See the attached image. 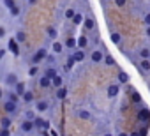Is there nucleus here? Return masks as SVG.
Instances as JSON below:
<instances>
[{
  "mask_svg": "<svg viewBox=\"0 0 150 136\" xmlns=\"http://www.w3.org/2000/svg\"><path fill=\"white\" fill-rule=\"evenodd\" d=\"M48 55H50L48 48H46V46H41V48H37V50L32 53V57H30V64H32V65H39L41 62L46 60Z\"/></svg>",
  "mask_w": 150,
  "mask_h": 136,
  "instance_id": "obj_1",
  "label": "nucleus"
},
{
  "mask_svg": "<svg viewBox=\"0 0 150 136\" xmlns=\"http://www.w3.org/2000/svg\"><path fill=\"white\" fill-rule=\"evenodd\" d=\"M18 81H20V76H18L14 71H7V73L4 74V78H2V83H4V87H6L7 90H13Z\"/></svg>",
  "mask_w": 150,
  "mask_h": 136,
  "instance_id": "obj_2",
  "label": "nucleus"
},
{
  "mask_svg": "<svg viewBox=\"0 0 150 136\" xmlns=\"http://www.w3.org/2000/svg\"><path fill=\"white\" fill-rule=\"evenodd\" d=\"M50 108H51V104H50L48 99H37V101L34 103V111H35L37 115H42V113L50 111Z\"/></svg>",
  "mask_w": 150,
  "mask_h": 136,
  "instance_id": "obj_3",
  "label": "nucleus"
},
{
  "mask_svg": "<svg viewBox=\"0 0 150 136\" xmlns=\"http://www.w3.org/2000/svg\"><path fill=\"white\" fill-rule=\"evenodd\" d=\"M4 111H6V117H11V118H13V117L18 115V111H20V104L4 99Z\"/></svg>",
  "mask_w": 150,
  "mask_h": 136,
  "instance_id": "obj_4",
  "label": "nucleus"
},
{
  "mask_svg": "<svg viewBox=\"0 0 150 136\" xmlns=\"http://www.w3.org/2000/svg\"><path fill=\"white\" fill-rule=\"evenodd\" d=\"M18 131H20L21 134H30V132H34V131H35L34 122H30V120H23V118H21V122H20V125H18Z\"/></svg>",
  "mask_w": 150,
  "mask_h": 136,
  "instance_id": "obj_5",
  "label": "nucleus"
},
{
  "mask_svg": "<svg viewBox=\"0 0 150 136\" xmlns=\"http://www.w3.org/2000/svg\"><path fill=\"white\" fill-rule=\"evenodd\" d=\"M104 53H106V51H103L101 48H94L92 53H90V62H94V64H101L103 58H104Z\"/></svg>",
  "mask_w": 150,
  "mask_h": 136,
  "instance_id": "obj_6",
  "label": "nucleus"
},
{
  "mask_svg": "<svg viewBox=\"0 0 150 136\" xmlns=\"http://www.w3.org/2000/svg\"><path fill=\"white\" fill-rule=\"evenodd\" d=\"M27 90H28V87H27V83H25V81H21V80H20V81L14 85V89H13V92H14L20 99H21V96H23Z\"/></svg>",
  "mask_w": 150,
  "mask_h": 136,
  "instance_id": "obj_7",
  "label": "nucleus"
},
{
  "mask_svg": "<svg viewBox=\"0 0 150 136\" xmlns=\"http://www.w3.org/2000/svg\"><path fill=\"white\" fill-rule=\"evenodd\" d=\"M118 92H120V85H118V83H110V85H108V89H106V96H108L110 99L117 97V96H118Z\"/></svg>",
  "mask_w": 150,
  "mask_h": 136,
  "instance_id": "obj_8",
  "label": "nucleus"
},
{
  "mask_svg": "<svg viewBox=\"0 0 150 136\" xmlns=\"http://www.w3.org/2000/svg\"><path fill=\"white\" fill-rule=\"evenodd\" d=\"M34 127H35V129H50V122H48L46 118H42L41 115H37V117L34 118Z\"/></svg>",
  "mask_w": 150,
  "mask_h": 136,
  "instance_id": "obj_9",
  "label": "nucleus"
},
{
  "mask_svg": "<svg viewBox=\"0 0 150 136\" xmlns=\"http://www.w3.org/2000/svg\"><path fill=\"white\" fill-rule=\"evenodd\" d=\"M46 35H48V39L53 42V41H58V28L57 27H53V25H48L46 27Z\"/></svg>",
  "mask_w": 150,
  "mask_h": 136,
  "instance_id": "obj_10",
  "label": "nucleus"
},
{
  "mask_svg": "<svg viewBox=\"0 0 150 136\" xmlns=\"http://www.w3.org/2000/svg\"><path fill=\"white\" fill-rule=\"evenodd\" d=\"M88 42H90V39H88V37L85 35V32H83V34L76 39V50H83V51H85V48L88 46Z\"/></svg>",
  "mask_w": 150,
  "mask_h": 136,
  "instance_id": "obj_11",
  "label": "nucleus"
},
{
  "mask_svg": "<svg viewBox=\"0 0 150 136\" xmlns=\"http://www.w3.org/2000/svg\"><path fill=\"white\" fill-rule=\"evenodd\" d=\"M81 25H83V28H85L87 32H92V30L96 28V20H94L92 16H85V18H83V23H81Z\"/></svg>",
  "mask_w": 150,
  "mask_h": 136,
  "instance_id": "obj_12",
  "label": "nucleus"
},
{
  "mask_svg": "<svg viewBox=\"0 0 150 136\" xmlns=\"http://www.w3.org/2000/svg\"><path fill=\"white\" fill-rule=\"evenodd\" d=\"M21 103H25V104H34L35 103V94H34V90H27L23 96H21Z\"/></svg>",
  "mask_w": 150,
  "mask_h": 136,
  "instance_id": "obj_13",
  "label": "nucleus"
},
{
  "mask_svg": "<svg viewBox=\"0 0 150 136\" xmlns=\"http://www.w3.org/2000/svg\"><path fill=\"white\" fill-rule=\"evenodd\" d=\"M69 57L74 60V64H80V62H83V60H85V51H83V50H74Z\"/></svg>",
  "mask_w": 150,
  "mask_h": 136,
  "instance_id": "obj_14",
  "label": "nucleus"
},
{
  "mask_svg": "<svg viewBox=\"0 0 150 136\" xmlns=\"http://www.w3.org/2000/svg\"><path fill=\"white\" fill-rule=\"evenodd\" d=\"M18 44H23V42H27V32L25 30H21V28H18L16 32H14V37H13Z\"/></svg>",
  "mask_w": 150,
  "mask_h": 136,
  "instance_id": "obj_15",
  "label": "nucleus"
},
{
  "mask_svg": "<svg viewBox=\"0 0 150 136\" xmlns=\"http://www.w3.org/2000/svg\"><path fill=\"white\" fill-rule=\"evenodd\" d=\"M57 74H58V73H57V67H55V65H48L46 69H44V73H42V76H46L48 80H53Z\"/></svg>",
  "mask_w": 150,
  "mask_h": 136,
  "instance_id": "obj_16",
  "label": "nucleus"
},
{
  "mask_svg": "<svg viewBox=\"0 0 150 136\" xmlns=\"http://www.w3.org/2000/svg\"><path fill=\"white\" fill-rule=\"evenodd\" d=\"M18 46H20V44L11 37V39H9V42H7V48H6V50H7V53H9V51H13L14 55H20V48H18Z\"/></svg>",
  "mask_w": 150,
  "mask_h": 136,
  "instance_id": "obj_17",
  "label": "nucleus"
},
{
  "mask_svg": "<svg viewBox=\"0 0 150 136\" xmlns=\"http://www.w3.org/2000/svg\"><path fill=\"white\" fill-rule=\"evenodd\" d=\"M51 51H53V55H62V53H64V44H62V41H53V42H51Z\"/></svg>",
  "mask_w": 150,
  "mask_h": 136,
  "instance_id": "obj_18",
  "label": "nucleus"
},
{
  "mask_svg": "<svg viewBox=\"0 0 150 136\" xmlns=\"http://www.w3.org/2000/svg\"><path fill=\"white\" fill-rule=\"evenodd\" d=\"M64 50L67 48V50H71V51H74V50H76V37H67L64 42Z\"/></svg>",
  "mask_w": 150,
  "mask_h": 136,
  "instance_id": "obj_19",
  "label": "nucleus"
},
{
  "mask_svg": "<svg viewBox=\"0 0 150 136\" xmlns=\"http://www.w3.org/2000/svg\"><path fill=\"white\" fill-rule=\"evenodd\" d=\"M67 94H69V90H67V87H65V85L55 90V97H57L58 101H64V99L67 97Z\"/></svg>",
  "mask_w": 150,
  "mask_h": 136,
  "instance_id": "obj_20",
  "label": "nucleus"
},
{
  "mask_svg": "<svg viewBox=\"0 0 150 136\" xmlns=\"http://www.w3.org/2000/svg\"><path fill=\"white\" fill-rule=\"evenodd\" d=\"M76 117L81 118V120H90L92 118V113L88 110H85V108H80V110H76Z\"/></svg>",
  "mask_w": 150,
  "mask_h": 136,
  "instance_id": "obj_21",
  "label": "nucleus"
},
{
  "mask_svg": "<svg viewBox=\"0 0 150 136\" xmlns=\"http://www.w3.org/2000/svg\"><path fill=\"white\" fill-rule=\"evenodd\" d=\"M37 85H39L41 89H50V87H51V80H48L46 76L39 74V78H37Z\"/></svg>",
  "mask_w": 150,
  "mask_h": 136,
  "instance_id": "obj_22",
  "label": "nucleus"
},
{
  "mask_svg": "<svg viewBox=\"0 0 150 136\" xmlns=\"http://www.w3.org/2000/svg\"><path fill=\"white\" fill-rule=\"evenodd\" d=\"M4 97H6V101H11V103H16V104H20V97L13 92V90H7V92H4Z\"/></svg>",
  "mask_w": 150,
  "mask_h": 136,
  "instance_id": "obj_23",
  "label": "nucleus"
},
{
  "mask_svg": "<svg viewBox=\"0 0 150 136\" xmlns=\"http://www.w3.org/2000/svg\"><path fill=\"white\" fill-rule=\"evenodd\" d=\"M138 118H139L141 122H150V110H148V108L139 110V111H138Z\"/></svg>",
  "mask_w": 150,
  "mask_h": 136,
  "instance_id": "obj_24",
  "label": "nucleus"
},
{
  "mask_svg": "<svg viewBox=\"0 0 150 136\" xmlns=\"http://www.w3.org/2000/svg\"><path fill=\"white\" fill-rule=\"evenodd\" d=\"M11 125H13V118L11 117H2L0 118V129H11Z\"/></svg>",
  "mask_w": 150,
  "mask_h": 136,
  "instance_id": "obj_25",
  "label": "nucleus"
},
{
  "mask_svg": "<svg viewBox=\"0 0 150 136\" xmlns=\"http://www.w3.org/2000/svg\"><path fill=\"white\" fill-rule=\"evenodd\" d=\"M7 13H9V16H11L13 20H16V18H20V16H21V6H20V4H16V6H14L13 9H9Z\"/></svg>",
  "mask_w": 150,
  "mask_h": 136,
  "instance_id": "obj_26",
  "label": "nucleus"
},
{
  "mask_svg": "<svg viewBox=\"0 0 150 136\" xmlns=\"http://www.w3.org/2000/svg\"><path fill=\"white\" fill-rule=\"evenodd\" d=\"M51 87H55V90L60 89V87H64V76H62V74H57V76L51 80Z\"/></svg>",
  "mask_w": 150,
  "mask_h": 136,
  "instance_id": "obj_27",
  "label": "nucleus"
},
{
  "mask_svg": "<svg viewBox=\"0 0 150 136\" xmlns=\"http://www.w3.org/2000/svg\"><path fill=\"white\" fill-rule=\"evenodd\" d=\"M35 117H37V113H35L34 110H30V108H27V110L23 111V120H30V122H34Z\"/></svg>",
  "mask_w": 150,
  "mask_h": 136,
  "instance_id": "obj_28",
  "label": "nucleus"
},
{
  "mask_svg": "<svg viewBox=\"0 0 150 136\" xmlns=\"http://www.w3.org/2000/svg\"><path fill=\"white\" fill-rule=\"evenodd\" d=\"M39 73H41V67L39 65H30L28 67V76L30 78H35V76L39 78Z\"/></svg>",
  "mask_w": 150,
  "mask_h": 136,
  "instance_id": "obj_29",
  "label": "nucleus"
},
{
  "mask_svg": "<svg viewBox=\"0 0 150 136\" xmlns=\"http://www.w3.org/2000/svg\"><path fill=\"white\" fill-rule=\"evenodd\" d=\"M83 18H85V16H83V13H80V11H78L76 14H74V18H72L71 21H72V25H76V27H80V25L83 23Z\"/></svg>",
  "mask_w": 150,
  "mask_h": 136,
  "instance_id": "obj_30",
  "label": "nucleus"
},
{
  "mask_svg": "<svg viewBox=\"0 0 150 136\" xmlns=\"http://www.w3.org/2000/svg\"><path fill=\"white\" fill-rule=\"evenodd\" d=\"M103 62H104L108 67H113V65H117V62H115L113 55H110V53H104V58H103Z\"/></svg>",
  "mask_w": 150,
  "mask_h": 136,
  "instance_id": "obj_31",
  "label": "nucleus"
},
{
  "mask_svg": "<svg viewBox=\"0 0 150 136\" xmlns=\"http://www.w3.org/2000/svg\"><path fill=\"white\" fill-rule=\"evenodd\" d=\"M110 39H111V42H113V44H117V46H118V44H120V41H122V35H120L117 30H113V32L110 34Z\"/></svg>",
  "mask_w": 150,
  "mask_h": 136,
  "instance_id": "obj_32",
  "label": "nucleus"
},
{
  "mask_svg": "<svg viewBox=\"0 0 150 136\" xmlns=\"http://www.w3.org/2000/svg\"><path fill=\"white\" fill-rule=\"evenodd\" d=\"M76 13H78V11L74 9V7H67V9L64 11V18H65V20H72Z\"/></svg>",
  "mask_w": 150,
  "mask_h": 136,
  "instance_id": "obj_33",
  "label": "nucleus"
},
{
  "mask_svg": "<svg viewBox=\"0 0 150 136\" xmlns=\"http://www.w3.org/2000/svg\"><path fill=\"white\" fill-rule=\"evenodd\" d=\"M129 81H131V76L125 71H120L118 73V83H129Z\"/></svg>",
  "mask_w": 150,
  "mask_h": 136,
  "instance_id": "obj_34",
  "label": "nucleus"
},
{
  "mask_svg": "<svg viewBox=\"0 0 150 136\" xmlns=\"http://www.w3.org/2000/svg\"><path fill=\"white\" fill-rule=\"evenodd\" d=\"M139 58L141 60H150V50L148 48H141L139 50Z\"/></svg>",
  "mask_w": 150,
  "mask_h": 136,
  "instance_id": "obj_35",
  "label": "nucleus"
},
{
  "mask_svg": "<svg viewBox=\"0 0 150 136\" xmlns=\"http://www.w3.org/2000/svg\"><path fill=\"white\" fill-rule=\"evenodd\" d=\"M139 69H141L143 73H148V71H150V60H141V62H139Z\"/></svg>",
  "mask_w": 150,
  "mask_h": 136,
  "instance_id": "obj_36",
  "label": "nucleus"
},
{
  "mask_svg": "<svg viewBox=\"0 0 150 136\" xmlns=\"http://www.w3.org/2000/svg\"><path fill=\"white\" fill-rule=\"evenodd\" d=\"M16 4H18V2H14V0H4V2H2V6H4L7 11H9V9H13Z\"/></svg>",
  "mask_w": 150,
  "mask_h": 136,
  "instance_id": "obj_37",
  "label": "nucleus"
},
{
  "mask_svg": "<svg viewBox=\"0 0 150 136\" xmlns=\"http://www.w3.org/2000/svg\"><path fill=\"white\" fill-rule=\"evenodd\" d=\"M7 37V27L4 23H0V39H6Z\"/></svg>",
  "mask_w": 150,
  "mask_h": 136,
  "instance_id": "obj_38",
  "label": "nucleus"
},
{
  "mask_svg": "<svg viewBox=\"0 0 150 136\" xmlns=\"http://www.w3.org/2000/svg\"><path fill=\"white\" fill-rule=\"evenodd\" d=\"M132 103H136V104L141 103V96H139L138 92H132Z\"/></svg>",
  "mask_w": 150,
  "mask_h": 136,
  "instance_id": "obj_39",
  "label": "nucleus"
},
{
  "mask_svg": "<svg viewBox=\"0 0 150 136\" xmlns=\"http://www.w3.org/2000/svg\"><path fill=\"white\" fill-rule=\"evenodd\" d=\"M143 23H145V25H146V27H150V11H148V13H145V14H143Z\"/></svg>",
  "mask_w": 150,
  "mask_h": 136,
  "instance_id": "obj_40",
  "label": "nucleus"
},
{
  "mask_svg": "<svg viewBox=\"0 0 150 136\" xmlns=\"http://www.w3.org/2000/svg\"><path fill=\"white\" fill-rule=\"evenodd\" d=\"M6 55H7V50L6 48H0V62L6 58Z\"/></svg>",
  "mask_w": 150,
  "mask_h": 136,
  "instance_id": "obj_41",
  "label": "nucleus"
},
{
  "mask_svg": "<svg viewBox=\"0 0 150 136\" xmlns=\"http://www.w3.org/2000/svg\"><path fill=\"white\" fill-rule=\"evenodd\" d=\"M0 136H11V129H0Z\"/></svg>",
  "mask_w": 150,
  "mask_h": 136,
  "instance_id": "obj_42",
  "label": "nucleus"
},
{
  "mask_svg": "<svg viewBox=\"0 0 150 136\" xmlns=\"http://www.w3.org/2000/svg\"><path fill=\"white\" fill-rule=\"evenodd\" d=\"M115 4H117L118 7H124V6H125V2H124V0H117V2H115Z\"/></svg>",
  "mask_w": 150,
  "mask_h": 136,
  "instance_id": "obj_43",
  "label": "nucleus"
},
{
  "mask_svg": "<svg viewBox=\"0 0 150 136\" xmlns=\"http://www.w3.org/2000/svg\"><path fill=\"white\" fill-rule=\"evenodd\" d=\"M145 35L150 39V27H146V28H145Z\"/></svg>",
  "mask_w": 150,
  "mask_h": 136,
  "instance_id": "obj_44",
  "label": "nucleus"
},
{
  "mask_svg": "<svg viewBox=\"0 0 150 136\" xmlns=\"http://www.w3.org/2000/svg\"><path fill=\"white\" fill-rule=\"evenodd\" d=\"M4 99V90H2V87H0V101Z\"/></svg>",
  "mask_w": 150,
  "mask_h": 136,
  "instance_id": "obj_45",
  "label": "nucleus"
},
{
  "mask_svg": "<svg viewBox=\"0 0 150 136\" xmlns=\"http://www.w3.org/2000/svg\"><path fill=\"white\" fill-rule=\"evenodd\" d=\"M117 136H129V134H127V132H118Z\"/></svg>",
  "mask_w": 150,
  "mask_h": 136,
  "instance_id": "obj_46",
  "label": "nucleus"
},
{
  "mask_svg": "<svg viewBox=\"0 0 150 136\" xmlns=\"http://www.w3.org/2000/svg\"><path fill=\"white\" fill-rule=\"evenodd\" d=\"M103 136H113V134H111V132H106V134H103Z\"/></svg>",
  "mask_w": 150,
  "mask_h": 136,
  "instance_id": "obj_47",
  "label": "nucleus"
},
{
  "mask_svg": "<svg viewBox=\"0 0 150 136\" xmlns=\"http://www.w3.org/2000/svg\"><path fill=\"white\" fill-rule=\"evenodd\" d=\"M146 48H148V50H150V41H148V46H146Z\"/></svg>",
  "mask_w": 150,
  "mask_h": 136,
  "instance_id": "obj_48",
  "label": "nucleus"
},
{
  "mask_svg": "<svg viewBox=\"0 0 150 136\" xmlns=\"http://www.w3.org/2000/svg\"><path fill=\"white\" fill-rule=\"evenodd\" d=\"M11 136H14V134H11Z\"/></svg>",
  "mask_w": 150,
  "mask_h": 136,
  "instance_id": "obj_49",
  "label": "nucleus"
}]
</instances>
